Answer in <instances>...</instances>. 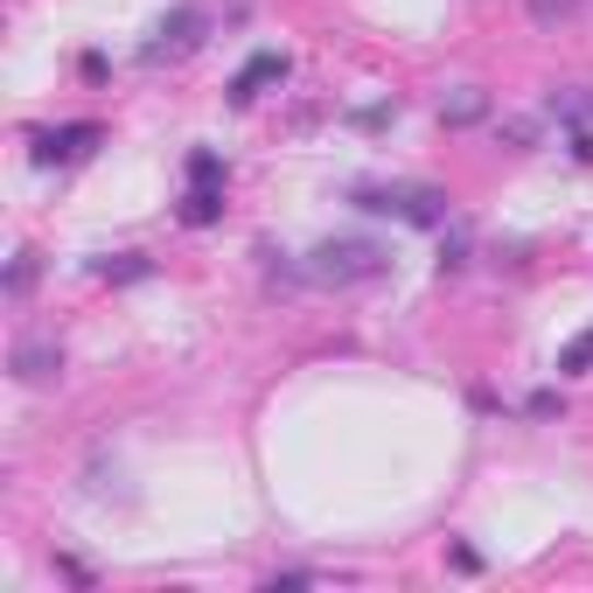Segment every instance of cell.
<instances>
[{
  "instance_id": "cell-1",
  "label": "cell",
  "mask_w": 593,
  "mask_h": 593,
  "mask_svg": "<svg viewBox=\"0 0 593 593\" xmlns=\"http://www.w3.org/2000/svg\"><path fill=\"white\" fill-rule=\"evenodd\" d=\"M377 273H385V244H370V238H329L300 265V280H315V286H356Z\"/></svg>"
},
{
  "instance_id": "cell-2",
  "label": "cell",
  "mask_w": 593,
  "mask_h": 593,
  "mask_svg": "<svg viewBox=\"0 0 593 593\" xmlns=\"http://www.w3.org/2000/svg\"><path fill=\"white\" fill-rule=\"evenodd\" d=\"M356 209H370V217H406L419 231L447 224V196H440V189H356Z\"/></svg>"
},
{
  "instance_id": "cell-3",
  "label": "cell",
  "mask_w": 593,
  "mask_h": 593,
  "mask_svg": "<svg viewBox=\"0 0 593 593\" xmlns=\"http://www.w3.org/2000/svg\"><path fill=\"white\" fill-rule=\"evenodd\" d=\"M203 28H209V14H203V8H175V14H168V22L155 28V43L140 49V64H168V56H189V49L203 43Z\"/></svg>"
},
{
  "instance_id": "cell-4",
  "label": "cell",
  "mask_w": 593,
  "mask_h": 593,
  "mask_svg": "<svg viewBox=\"0 0 593 593\" xmlns=\"http://www.w3.org/2000/svg\"><path fill=\"white\" fill-rule=\"evenodd\" d=\"M99 140H105V126H99V119L56 126V133H28V147H35V161H43V168H56V161H84Z\"/></svg>"
},
{
  "instance_id": "cell-5",
  "label": "cell",
  "mask_w": 593,
  "mask_h": 593,
  "mask_svg": "<svg viewBox=\"0 0 593 593\" xmlns=\"http://www.w3.org/2000/svg\"><path fill=\"white\" fill-rule=\"evenodd\" d=\"M56 370H64V350H56L49 335H22V342H14V377H22V385H49Z\"/></svg>"
},
{
  "instance_id": "cell-6",
  "label": "cell",
  "mask_w": 593,
  "mask_h": 593,
  "mask_svg": "<svg viewBox=\"0 0 593 593\" xmlns=\"http://www.w3.org/2000/svg\"><path fill=\"white\" fill-rule=\"evenodd\" d=\"M280 78H286V56H280V49H259L252 64H244L238 78H231V105H252L259 91H265V84H280Z\"/></svg>"
},
{
  "instance_id": "cell-7",
  "label": "cell",
  "mask_w": 593,
  "mask_h": 593,
  "mask_svg": "<svg viewBox=\"0 0 593 593\" xmlns=\"http://www.w3.org/2000/svg\"><path fill=\"white\" fill-rule=\"evenodd\" d=\"M217 217H224V182H189L182 224H189V231H203V224H217Z\"/></svg>"
},
{
  "instance_id": "cell-8",
  "label": "cell",
  "mask_w": 593,
  "mask_h": 593,
  "mask_svg": "<svg viewBox=\"0 0 593 593\" xmlns=\"http://www.w3.org/2000/svg\"><path fill=\"white\" fill-rule=\"evenodd\" d=\"M91 273H99V280H112V286H133V280H147V273H155V259H140V252H119V259H99Z\"/></svg>"
},
{
  "instance_id": "cell-9",
  "label": "cell",
  "mask_w": 593,
  "mask_h": 593,
  "mask_svg": "<svg viewBox=\"0 0 593 593\" xmlns=\"http://www.w3.org/2000/svg\"><path fill=\"white\" fill-rule=\"evenodd\" d=\"M482 112H489L482 91H461V99H447V105H440V119H447V126H475Z\"/></svg>"
},
{
  "instance_id": "cell-10",
  "label": "cell",
  "mask_w": 593,
  "mask_h": 593,
  "mask_svg": "<svg viewBox=\"0 0 593 593\" xmlns=\"http://www.w3.org/2000/svg\"><path fill=\"white\" fill-rule=\"evenodd\" d=\"M559 370H566V377H580V370H593V329H580V335H572V342H566V350H559Z\"/></svg>"
},
{
  "instance_id": "cell-11",
  "label": "cell",
  "mask_w": 593,
  "mask_h": 593,
  "mask_svg": "<svg viewBox=\"0 0 593 593\" xmlns=\"http://www.w3.org/2000/svg\"><path fill=\"white\" fill-rule=\"evenodd\" d=\"M189 182H224V155H217V147H196V155H189Z\"/></svg>"
},
{
  "instance_id": "cell-12",
  "label": "cell",
  "mask_w": 593,
  "mask_h": 593,
  "mask_svg": "<svg viewBox=\"0 0 593 593\" xmlns=\"http://www.w3.org/2000/svg\"><path fill=\"white\" fill-rule=\"evenodd\" d=\"M35 273H43V259H35V252H22V259H14V273H8V294L22 300L28 286H35Z\"/></svg>"
},
{
  "instance_id": "cell-13",
  "label": "cell",
  "mask_w": 593,
  "mask_h": 593,
  "mask_svg": "<svg viewBox=\"0 0 593 593\" xmlns=\"http://www.w3.org/2000/svg\"><path fill=\"white\" fill-rule=\"evenodd\" d=\"M559 412V391H531V419H551Z\"/></svg>"
},
{
  "instance_id": "cell-14",
  "label": "cell",
  "mask_w": 593,
  "mask_h": 593,
  "mask_svg": "<svg viewBox=\"0 0 593 593\" xmlns=\"http://www.w3.org/2000/svg\"><path fill=\"white\" fill-rule=\"evenodd\" d=\"M572 0H531V14H538V22H551V14H566Z\"/></svg>"
}]
</instances>
